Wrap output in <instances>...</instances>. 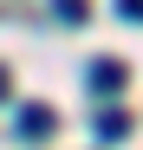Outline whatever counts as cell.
I'll return each mask as SVG.
<instances>
[{
    "mask_svg": "<svg viewBox=\"0 0 143 150\" xmlns=\"http://www.w3.org/2000/svg\"><path fill=\"white\" fill-rule=\"evenodd\" d=\"M91 91H98V98L124 91V59H91Z\"/></svg>",
    "mask_w": 143,
    "mask_h": 150,
    "instance_id": "obj_1",
    "label": "cell"
},
{
    "mask_svg": "<svg viewBox=\"0 0 143 150\" xmlns=\"http://www.w3.org/2000/svg\"><path fill=\"white\" fill-rule=\"evenodd\" d=\"M46 131H59V111L52 105H26L20 111V137H46Z\"/></svg>",
    "mask_w": 143,
    "mask_h": 150,
    "instance_id": "obj_2",
    "label": "cell"
},
{
    "mask_svg": "<svg viewBox=\"0 0 143 150\" xmlns=\"http://www.w3.org/2000/svg\"><path fill=\"white\" fill-rule=\"evenodd\" d=\"M124 131H130V124H124V111H98V137H104V144H117Z\"/></svg>",
    "mask_w": 143,
    "mask_h": 150,
    "instance_id": "obj_3",
    "label": "cell"
},
{
    "mask_svg": "<svg viewBox=\"0 0 143 150\" xmlns=\"http://www.w3.org/2000/svg\"><path fill=\"white\" fill-rule=\"evenodd\" d=\"M52 13H59V20H78L85 7H78V0H52Z\"/></svg>",
    "mask_w": 143,
    "mask_h": 150,
    "instance_id": "obj_4",
    "label": "cell"
},
{
    "mask_svg": "<svg viewBox=\"0 0 143 150\" xmlns=\"http://www.w3.org/2000/svg\"><path fill=\"white\" fill-rule=\"evenodd\" d=\"M117 13H124V20H143V0H117Z\"/></svg>",
    "mask_w": 143,
    "mask_h": 150,
    "instance_id": "obj_5",
    "label": "cell"
},
{
    "mask_svg": "<svg viewBox=\"0 0 143 150\" xmlns=\"http://www.w3.org/2000/svg\"><path fill=\"white\" fill-rule=\"evenodd\" d=\"M0 98H7V65H0Z\"/></svg>",
    "mask_w": 143,
    "mask_h": 150,
    "instance_id": "obj_6",
    "label": "cell"
}]
</instances>
